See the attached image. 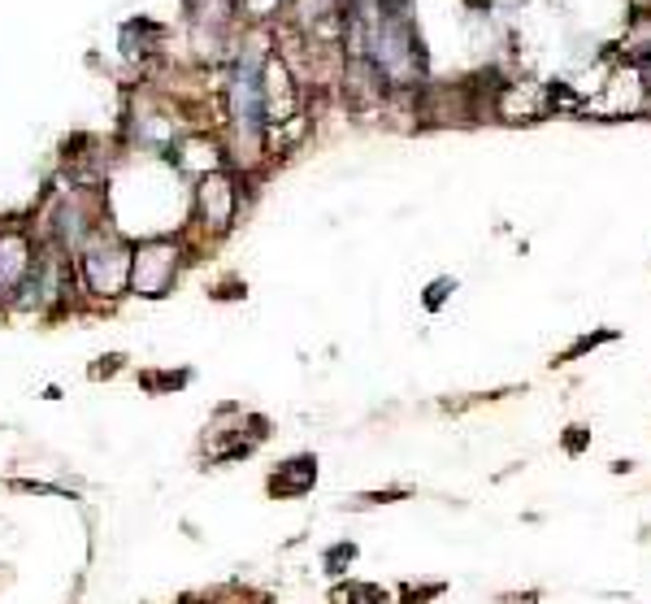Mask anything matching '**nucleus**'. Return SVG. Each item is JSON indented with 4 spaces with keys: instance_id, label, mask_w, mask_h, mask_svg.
I'll return each mask as SVG.
<instances>
[{
    "instance_id": "f257e3e1",
    "label": "nucleus",
    "mask_w": 651,
    "mask_h": 604,
    "mask_svg": "<svg viewBox=\"0 0 651 604\" xmlns=\"http://www.w3.org/2000/svg\"><path fill=\"white\" fill-rule=\"evenodd\" d=\"M179 262H183L179 240L157 235V240L135 244V249H131V292H135V297H148V301L165 297V292L174 288V279H179Z\"/></svg>"
},
{
    "instance_id": "f03ea898",
    "label": "nucleus",
    "mask_w": 651,
    "mask_h": 604,
    "mask_svg": "<svg viewBox=\"0 0 651 604\" xmlns=\"http://www.w3.org/2000/svg\"><path fill=\"white\" fill-rule=\"evenodd\" d=\"M78 257H83L87 292H96V297H122L131 288V244L96 231L91 244Z\"/></svg>"
},
{
    "instance_id": "7ed1b4c3",
    "label": "nucleus",
    "mask_w": 651,
    "mask_h": 604,
    "mask_svg": "<svg viewBox=\"0 0 651 604\" xmlns=\"http://www.w3.org/2000/svg\"><path fill=\"white\" fill-rule=\"evenodd\" d=\"M235 209H239V192H235L231 174L218 170V174H205L196 183V218H200V227H209L213 235H222V231H231Z\"/></svg>"
},
{
    "instance_id": "20e7f679",
    "label": "nucleus",
    "mask_w": 651,
    "mask_h": 604,
    "mask_svg": "<svg viewBox=\"0 0 651 604\" xmlns=\"http://www.w3.org/2000/svg\"><path fill=\"white\" fill-rule=\"evenodd\" d=\"M296 105H300V92L292 83V70L283 57H266L261 65V109H266V122L270 126H287L296 118Z\"/></svg>"
},
{
    "instance_id": "39448f33",
    "label": "nucleus",
    "mask_w": 651,
    "mask_h": 604,
    "mask_svg": "<svg viewBox=\"0 0 651 604\" xmlns=\"http://www.w3.org/2000/svg\"><path fill=\"white\" fill-rule=\"evenodd\" d=\"M35 249L22 231H0V301H13V292L30 279Z\"/></svg>"
},
{
    "instance_id": "423d86ee",
    "label": "nucleus",
    "mask_w": 651,
    "mask_h": 604,
    "mask_svg": "<svg viewBox=\"0 0 651 604\" xmlns=\"http://www.w3.org/2000/svg\"><path fill=\"white\" fill-rule=\"evenodd\" d=\"M170 157H174V166L183 170V174H218L222 170V144L218 140H209V135H187V140H179L174 148H170Z\"/></svg>"
},
{
    "instance_id": "0eeeda50",
    "label": "nucleus",
    "mask_w": 651,
    "mask_h": 604,
    "mask_svg": "<svg viewBox=\"0 0 651 604\" xmlns=\"http://www.w3.org/2000/svg\"><path fill=\"white\" fill-rule=\"evenodd\" d=\"M314 479H318L314 457H300V461H287V466L270 479V492H274V496H300V492L314 487Z\"/></svg>"
},
{
    "instance_id": "6e6552de",
    "label": "nucleus",
    "mask_w": 651,
    "mask_h": 604,
    "mask_svg": "<svg viewBox=\"0 0 651 604\" xmlns=\"http://www.w3.org/2000/svg\"><path fill=\"white\" fill-rule=\"evenodd\" d=\"M135 131H139V144H148V148H174V122L165 113H144L135 122Z\"/></svg>"
},
{
    "instance_id": "1a4fd4ad",
    "label": "nucleus",
    "mask_w": 651,
    "mask_h": 604,
    "mask_svg": "<svg viewBox=\"0 0 651 604\" xmlns=\"http://www.w3.org/2000/svg\"><path fill=\"white\" fill-rule=\"evenodd\" d=\"M157 39H161V31H157L152 22H131V26L122 31V48H126V57H148Z\"/></svg>"
},
{
    "instance_id": "9d476101",
    "label": "nucleus",
    "mask_w": 651,
    "mask_h": 604,
    "mask_svg": "<svg viewBox=\"0 0 651 604\" xmlns=\"http://www.w3.org/2000/svg\"><path fill=\"white\" fill-rule=\"evenodd\" d=\"M279 4H283V0H239V13H248V17L266 22V17H274V13H279Z\"/></svg>"
}]
</instances>
